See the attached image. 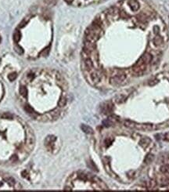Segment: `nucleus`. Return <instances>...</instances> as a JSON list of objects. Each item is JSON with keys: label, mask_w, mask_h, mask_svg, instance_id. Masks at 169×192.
<instances>
[{"label": "nucleus", "mask_w": 169, "mask_h": 192, "mask_svg": "<svg viewBox=\"0 0 169 192\" xmlns=\"http://www.w3.org/2000/svg\"><path fill=\"white\" fill-rule=\"evenodd\" d=\"M154 42L155 45L157 46H159V45H161V44L163 43V39L160 36H157L154 39Z\"/></svg>", "instance_id": "obj_15"}, {"label": "nucleus", "mask_w": 169, "mask_h": 192, "mask_svg": "<svg viewBox=\"0 0 169 192\" xmlns=\"http://www.w3.org/2000/svg\"><path fill=\"white\" fill-rule=\"evenodd\" d=\"M16 50H17L16 51H17L19 54H22V53H23V49H22V48H21V46H17V47L16 48Z\"/></svg>", "instance_id": "obj_20"}, {"label": "nucleus", "mask_w": 169, "mask_h": 192, "mask_svg": "<svg viewBox=\"0 0 169 192\" xmlns=\"http://www.w3.org/2000/svg\"><path fill=\"white\" fill-rule=\"evenodd\" d=\"M64 1H65L66 2H67V3H69V4H70V3H71L72 2H73L74 0H64Z\"/></svg>", "instance_id": "obj_23"}, {"label": "nucleus", "mask_w": 169, "mask_h": 192, "mask_svg": "<svg viewBox=\"0 0 169 192\" xmlns=\"http://www.w3.org/2000/svg\"><path fill=\"white\" fill-rule=\"evenodd\" d=\"M112 110H113V105L110 102L104 103L101 107V111L104 114H110L112 112Z\"/></svg>", "instance_id": "obj_6"}, {"label": "nucleus", "mask_w": 169, "mask_h": 192, "mask_svg": "<svg viewBox=\"0 0 169 192\" xmlns=\"http://www.w3.org/2000/svg\"><path fill=\"white\" fill-rule=\"evenodd\" d=\"M124 126L131 128V129H135L143 131H150L154 129V127L153 125L150 124H138L132 121H125L124 122Z\"/></svg>", "instance_id": "obj_1"}, {"label": "nucleus", "mask_w": 169, "mask_h": 192, "mask_svg": "<svg viewBox=\"0 0 169 192\" xmlns=\"http://www.w3.org/2000/svg\"><path fill=\"white\" fill-rule=\"evenodd\" d=\"M57 0H45V2L49 6H53L56 3Z\"/></svg>", "instance_id": "obj_19"}, {"label": "nucleus", "mask_w": 169, "mask_h": 192, "mask_svg": "<svg viewBox=\"0 0 169 192\" xmlns=\"http://www.w3.org/2000/svg\"><path fill=\"white\" fill-rule=\"evenodd\" d=\"M56 77V80H57V82H58L59 85L61 87H63V89H66L67 85V82L65 81V79L63 78V76H61L60 75L57 74Z\"/></svg>", "instance_id": "obj_8"}, {"label": "nucleus", "mask_w": 169, "mask_h": 192, "mask_svg": "<svg viewBox=\"0 0 169 192\" xmlns=\"http://www.w3.org/2000/svg\"><path fill=\"white\" fill-rule=\"evenodd\" d=\"M83 67L84 70H86L87 71H90L93 70L94 67V64L92 62L91 58H86V59H83Z\"/></svg>", "instance_id": "obj_5"}, {"label": "nucleus", "mask_w": 169, "mask_h": 192, "mask_svg": "<svg viewBox=\"0 0 169 192\" xmlns=\"http://www.w3.org/2000/svg\"><path fill=\"white\" fill-rule=\"evenodd\" d=\"M150 143V140L149 138H147V137H145V138H143L142 140H141L140 144L143 145V146L146 147V146L149 145V143Z\"/></svg>", "instance_id": "obj_12"}, {"label": "nucleus", "mask_w": 169, "mask_h": 192, "mask_svg": "<svg viewBox=\"0 0 169 192\" xmlns=\"http://www.w3.org/2000/svg\"><path fill=\"white\" fill-rule=\"evenodd\" d=\"M2 118H12V115L9 113H5L4 115H2Z\"/></svg>", "instance_id": "obj_21"}, {"label": "nucleus", "mask_w": 169, "mask_h": 192, "mask_svg": "<svg viewBox=\"0 0 169 192\" xmlns=\"http://www.w3.org/2000/svg\"><path fill=\"white\" fill-rule=\"evenodd\" d=\"M128 5H129L130 8L133 11H137L139 8V3L136 0H130L128 2Z\"/></svg>", "instance_id": "obj_9"}, {"label": "nucleus", "mask_w": 169, "mask_h": 192, "mask_svg": "<svg viewBox=\"0 0 169 192\" xmlns=\"http://www.w3.org/2000/svg\"><path fill=\"white\" fill-rule=\"evenodd\" d=\"M164 140L167 141H169V133L165 134V136H164Z\"/></svg>", "instance_id": "obj_22"}, {"label": "nucleus", "mask_w": 169, "mask_h": 192, "mask_svg": "<svg viewBox=\"0 0 169 192\" xmlns=\"http://www.w3.org/2000/svg\"><path fill=\"white\" fill-rule=\"evenodd\" d=\"M21 32H20L19 31H16L14 34H13V39L15 42H18L20 39H21Z\"/></svg>", "instance_id": "obj_14"}, {"label": "nucleus", "mask_w": 169, "mask_h": 192, "mask_svg": "<svg viewBox=\"0 0 169 192\" xmlns=\"http://www.w3.org/2000/svg\"><path fill=\"white\" fill-rule=\"evenodd\" d=\"M67 101V99L66 96H62V97H60L59 102H58V105H59L60 107H64V106L66 105Z\"/></svg>", "instance_id": "obj_10"}, {"label": "nucleus", "mask_w": 169, "mask_h": 192, "mask_svg": "<svg viewBox=\"0 0 169 192\" xmlns=\"http://www.w3.org/2000/svg\"><path fill=\"white\" fill-rule=\"evenodd\" d=\"M152 59H153L152 55H150V53H146L144 55H143L142 57L139 58V60L137 61V63H136L135 65H136V66L146 65L147 66V64H149L151 62Z\"/></svg>", "instance_id": "obj_3"}, {"label": "nucleus", "mask_w": 169, "mask_h": 192, "mask_svg": "<svg viewBox=\"0 0 169 192\" xmlns=\"http://www.w3.org/2000/svg\"><path fill=\"white\" fill-rule=\"evenodd\" d=\"M16 78H17V73H11L9 75V76H8V78H9L10 81H13V80L16 79Z\"/></svg>", "instance_id": "obj_18"}, {"label": "nucleus", "mask_w": 169, "mask_h": 192, "mask_svg": "<svg viewBox=\"0 0 169 192\" xmlns=\"http://www.w3.org/2000/svg\"><path fill=\"white\" fill-rule=\"evenodd\" d=\"M55 141H56V138H55L54 137H52V136H51V137H47V139H46V145L48 147V148H49L50 151L53 149V147H54L53 143H54Z\"/></svg>", "instance_id": "obj_7"}, {"label": "nucleus", "mask_w": 169, "mask_h": 192, "mask_svg": "<svg viewBox=\"0 0 169 192\" xmlns=\"http://www.w3.org/2000/svg\"><path fill=\"white\" fill-rule=\"evenodd\" d=\"M82 131L84 132V133H88V134H90V133H92V129L91 127H89L88 126H85V125H82Z\"/></svg>", "instance_id": "obj_11"}, {"label": "nucleus", "mask_w": 169, "mask_h": 192, "mask_svg": "<svg viewBox=\"0 0 169 192\" xmlns=\"http://www.w3.org/2000/svg\"><path fill=\"white\" fill-rule=\"evenodd\" d=\"M19 92H20V94H21L22 97H26V95L27 93V89L24 86H21V87H20Z\"/></svg>", "instance_id": "obj_13"}, {"label": "nucleus", "mask_w": 169, "mask_h": 192, "mask_svg": "<svg viewBox=\"0 0 169 192\" xmlns=\"http://www.w3.org/2000/svg\"><path fill=\"white\" fill-rule=\"evenodd\" d=\"M125 78H126L125 74H124L123 71H119V72H118L117 74L113 75V76H111L110 82L112 85L118 86V85H120L121 83H122L124 81Z\"/></svg>", "instance_id": "obj_2"}, {"label": "nucleus", "mask_w": 169, "mask_h": 192, "mask_svg": "<svg viewBox=\"0 0 169 192\" xmlns=\"http://www.w3.org/2000/svg\"><path fill=\"white\" fill-rule=\"evenodd\" d=\"M153 159H154V156L152 154H148L146 157V158H145V162L146 164H149L153 161Z\"/></svg>", "instance_id": "obj_17"}, {"label": "nucleus", "mask_w": 169, "mask_h": 192, "mask_svg": "<svg viewBox=\"0 0 169 192\" xmlns=\"http://www.w3.org/2000/svg\"><path fill=\"white\" fill-rule=\"evenodd\" d=\"M49 47L48 46L40 53V55L42 56V57H46V56H48V54H49Z\"/></svg>", "instance_id": "obj_16"}, {"label": "nucleus", "mask_w": 169, "mask_h": 192, "mask_svg": "<svg viewBox=\"0 0 169 192\" xmlns=\"http://www.w3.org/2000/svg\"><path fill=\"white\" fill-rule=\"evenodd\" d=\"M90 79L93 83H98L100 82V80L102 78V75L97 70H92L90 71Z\"/></svg>", "instance_id": "obj_4"}]
</instances>
